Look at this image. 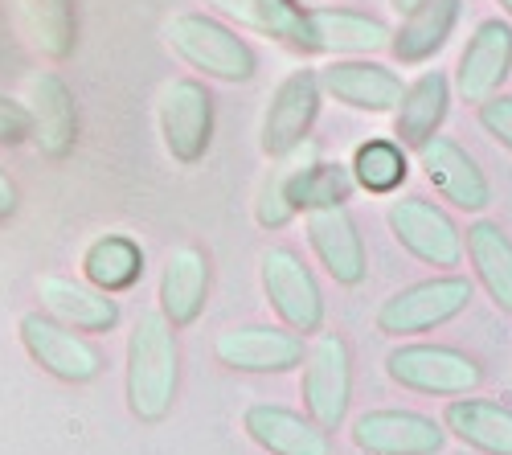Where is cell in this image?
<instances>
[{"label": "cell", "mask_w": 512, "mask_h": 455, "mask_svg": "<svg viewBox=\"0 0 512 455\" xmlns=\"http://www.w3.org/2000/svg\"><path fill=\"white\" fill-rule=\"evenodd\" d=\"M308 415L324 427L336 431L349 415L353 402V353L349 341L336 333H320L316 345L304 357V382H300Z\"/></svg>", "instance_id": "cell-9"}, {"label": "cell", "mask_w": 512, "mask_h": 455, "mask_svg": "<svg viewBox=\"0 0 512 455\" xmlns=\"http://www.w3.org/2000/svg\"><path fill=\"white\" fill-rule=\"evenodd\" d=\"M17 17H21V29L29 33V46L41 58L62 62L74 54L78 46L74 0H17Z\"/></svg>", "instance_id": "cell-27"}, {"label": "cell", "mask_w": 512, "mask_h": 455, "mask_svg": "<svg viewBox=\"0 0 512 455\" xmlns=\"http://www.w3.org/2000/svg\"><path fill=\"white\" fill-rule=\"evenodd\" d=\"M259 279L263 296L275 308V316L295 328V333H320L324 328V292L312 275V267L291 251V246H267L259 255Z\"/></svg>", "instance_id": "cell-6"}, {"label": "cell", "mask_w": 512, "mask_h": 455, "mask_svg": "<svg viewBox=\"0 0 512 455\" xmlns=\"http://www.w3.org/2000/svg\"><path fill=\"white\" fill-rule=\"evenodd\" d=\"M308 29H312V54H332V58H369L390 50L394 29L357 13V9H308Z\"/></svg>", "instance_id": "cell-19"}, {"label": "cell", "mask_w": 512, "mask_h": 455, "mask_svg": "<svg viewBox=\"0 0 512 455\" xmlns=\"http://www.w3.org/2000/svg\"><path fill=\"white\" fill-rule=\"evenodd\" d=\"M37 296H41V308L58 316L62 324L78 328V333H111L123 316L119 300H111V292H103L95 283L66 279V275H41Z\"/></svg>", "instance_id": "cell-20"}, {"label": "cell", "mask_w": 512, "mask_h": 455, "mask_svg": "<svg viewBox=\"0 0 512 455\" xmlns=\"http://www.w3.org/2000/svg\"><path fill=\"white\" fill-rule=\"evenodd\" d=\"M156 123L164 152L177 164H197L213 144V95L197 78H173L160 91Z\"/></svg>", "instance_id": "cell-8"}, {"label": "cell", "mask_w": 512, "mask_h": 455, "mask_svg": "<svg viewBox=\"0 0 512 455\" xmlns=\"http://www.w3.org/2000/svg\"><path fill=\"white\" fill-rule=\"evenodd\" d=\"M320 87L324 95H332L336 103H345L353 111L386 115L402 103L406 82L398 70L381 66L373 58H332L328 66H320Z\"/></svg>", "instance_id": "cell-14"}, {"label": "cell", "mask_w": 512, "mask_h": 455, "mask_svg": "<svg viewBox=\"0 0 512 455\" xmlns=\"http://www.w3.org/2000/svg\"><path fill=\"white\" fill-rule=\"evenodd\" d=\"M164 41L185 66L218 82H250L259 70V54L250 50V41H242L238 29L205 13H177L164 25Z\"/></svg>", "instance_id": "cell-2"}, {"label": "cell", "mask_w": 512, "mask_h": 455, "mask_svg": "<svg viewBox=\"0 0 512 455\" xmlns=\"http://www.w3.org/2000/svg\"><path fill=\"white\" fill-rule=\"evenodd\" d=\"M390 234L402 242V251H410L426 267H459L463 263V230L451 222L447 210H439L426 197H398L386 210Z\"/></svg>", "instance_id": "cell-11"}, {"label": "cell", "mask_w": 512, "mask_h": 455, "mask_svg": "<svg viewBox=\"0 0 512 455\" xmlns=\"http://www.w3.org/2000/svg\"><path fill=\"white\" fill-rule=\"evenodd\" d=\"M353 443L365 455H439L447 427L418 410H365L353 423Z\"/></svg>", "instance_id": "cell-13"}, {"label": "cell", "mask_w": 512, "mask_h": 455, "mask_svg": "<svg viewBox=\"0 0 512 455\" xmlns=\"http://www.w3.org/2000/svg\"><path fill=\"white\" fill-rule=\"evenodd\" d=\"M386 374L394 386L431 398H463L484 382L480 361L451 345H398L386 357Z\"/></svg>", "instance_id": "cell-4"}, {"label": "cell", "mask_w": 512, "mask_h": 455, "mask_svg": "<svg viewBox=\"0 0 512 455\" xmlns=\"http://www.w3.org/2000/svg\"><path fill=\"white\" fill-rule=\"evenodd\" d=\"M353 177L361 189L369 193H394L406 177H410V160H406V144L402 140H386L373 136L353 152Z\"/></svg>", "instance_id": "cell-29"}, {"label": "cell", "mask_w": 512, "mask_h": 455, "mask_svg": "<svg viewBox=\"0 0 512 455\" xmlns=\"http://www.w3.org/2000/svg\"><path fill=\"white\" fill-rule=\"evenodd\" d=\"M480 128H484L500 148L512 152V95L496 91L492 99L480 103Z\"/></svg>", "instance_id": "cell-30"}, {"label": "cell", "mask_w": 512, "mask_h": 455, "mask_svg": "<svg viewBox=\"0 0 512 455\" xmlns=\"http://www.w3.org/2000/svg\"><path fill=\"white\" fill-rule=\"evenodd\" d=\"M463 17V0H422L418 9H410L402 17V25L394 29L390 54L398 66H422L431 62L455 33Z\"/></svg>", "instance_id": "cell-23"}, {"label": "cell", "mask_w": 512, "mask_h": 455, "mask_svg": "<svg viewBox=\"0 0 512 455\" xmlns=\"http://www.w3.org/2000/svg\"><path fill=\"white\" fill-rule=\"evenodd\" d=\"M418 164L426 181H431L443 201H451L455 210H467V214H480L492 205V185L484 177V169L476 164L472 152H463L455 140L447 136H431L422 148H418Z\"/></svg>", "instance_id": "cell-15"}, {"label": "cell", "mask_w": 512, "mask_h": 455, "mask_svg": "<svg viewBox=\"0 0 512 455\" xmlns=\"http://www.w3.org/2000/svg\"><path fill=\"white\" fill-rule=\"evenodd\" d=\"M17 205H21V193H17L13 177L0 169V222H9V218L17 214Z\"/></svg>", "instance_id": "cell-32"}, {"label": "cell", "mask_w": 512, "mask_h": 455, "mask_svg": "<svg viewBox=\"0 0 512 455\" xmlns=\"http://www.w3.org/2000/svg\"><path fill=\"white\" fill-rule=\"evenodd\" d=\"M213 357H218L234 374H291L295 365H304V333H295L287 324H234L213 341Z\"/></svg>", "instance_id": "cell-10"}, {"label": "cell", "mask_w": 512, "mask_h": 455, "mask_svg": "<svg viewBox=\"0 0 512 455\" xmlns=\"http://www.w3.org/2000/svg\"><path fill=\"white\" fill-rule=\"evenodd\" d=\"M25 140H33L29 107L0 91V148H17V144H25Z\"/></svg>", "instance_id": "cell-31"}, {"label": "cell", "mask_w": 512, "mask_h": 455, "mask_svg": "<svg viewBox=\"0 0 512 455\" xmlns=\"http://www.w3.org/2000/svg\"><path fill=\"white\" fill-rule=\"evenodd\" d=\"M447 111H451V78L443 70H422L402 91V103L394 107V140L418 152L431 136H439Z\"/></svg>", "instance_id": "cell-22"}, {"label": "cell", "mask_w": 512, "mask_h": 455, "mask_svg": "<svg viewBox=\"0 0 512 455\" xmlns=\"http://www.w3.org/2000/svg\"><path fill=\"white\" fill-rule=\"evenodd\" d=\"M508 74H512V25L504 17H484L459 54L455 91L463 103L480 107L484 99H492L504 87Z\"/></svg>", "instance_id": "cell-12"}, {"label": "cell", "mask_w": 512, "mask_h": 455, "mask_svg": "<svg viewBox=\"0 0 512 455\" xmlns=\"http://www.w3.org/2000/svg\"><path fill=\"white\" fill-rule=\"evenodd\" d=\"M443 427L463 447H476L484 455H512V406L488 398H451L443 410Z\"/></svg>", "instance_id": "cell-25"}, {"label": "cell", "mask_w": 512, "mask_h": 455, "mask_svg": "<svg viewBox=\"0 0 512 455\" xmlns=\"http://www.w3.org/2000/svg\"><path fill=\"white\" fill-rule=\"evenodd\" d=\"M320 70L300 66V70H287L283 82L271 91L267 111H263V128H259V148L271 160H283L300 148L312 136V123L320 115Z\"/></svg>", "instance_id": "cell-7"}, {"label": "cell", "mask_w": 512, "mask_h": 455, "mask_svg": "<svg viewBox=\"0 0 512 455\" xmlns=\"http://www.w3.org/2000/svg\"><path fill=\"white\" fill-rule=\"evenodd\" d=\"M82 275L103 292H127L144 279V246L127 234H103L82 251Z\"/></svg>", "instance_id": "cell-28"}, {"label": "cell", "mask_w": 512, "mask_h": 455, "mask_svg": "<svg viewBox=\"0 0 512 455\" xmlns=\"http://www.w3.org/2000/svg\"><path fill=\"white\" fill-rule=\"evenodd\" d=\"M463 251L476 267V279L500 312L512 316V238L500 230V222H472L463 230Z\"/></svg>", "instance_id": "cell-26"}, {"label": "cell", "mask_w": 512, "mask_h": 455, "mask_svg": "<svg viewBox=\"0 0 512 455\" xmlns=\"http://www.w3.org/2000/svg\"><path fill=\"white\" fill-rule=\"evenodd\" d=\"M500 5H504V13H508V17H512V0H500Z\"/></svg>", "instance_id": "cell-34"}, {"label": "cell", "mask_w": 512, "mask_h": 455, "mask_svg": "<svg viewBox=\"0 0 512 455\" xmlns=\"http://www.w3.org/2000/svg\"><path fill=\"white\" fill-rule=\"evenodd\" d=\"M29 119H33V144L41 156L62 160L78 144V103L74 91L66 87V78L54 70H41L29 78V95H25Z\"/></svg>", "instance_id": "cell-16"}, {"label": "cell", "mask_w": 512, "mask_h": 455, "mask_svg": "<svg viewBox=\"0 0 512 455\" xmlns=\"http://www.w3.org/2000/svg\"><path fill=\"white\" fill-rule=\"evenodd\" d=\"M308 242L320 259V267L340 283V287H357L369 275V255H365V238L349 214V205H332V210H312L308 214Z\"/></svg>", "instance_id": "cell-17"}, {"label": "cell", "mask_w": 512, "mask_h": 455, "mask_svg": "<svg viewBox=\"0 0 512 455\" xmlns=\"http://www.w3.org/2000/svg\"><path fill=\"white\" fill-rule=\"evenodd\" d=\"M476 287L472 279H463L455 271L435 275V279H418L402 292H394L386 304L377 308V333L386 337H418V333H435V328L451 324L455 316L467 312Z\"/></svg>", "instance_id": "cell-3"}, {"label": "cell", "mask_w": 512, "mask_h": 455, "mask_svg": "<svg viewBox=\"0 0 512 455\" xmlns=\"http://www.w3.org/2000/svg\"><path fill=\"white\" fill-rule=\"evenodd\" d=\"M222 17L238 21L242 29H254L295 54H312V29H308V9L295 0H205Z\"/></svg>", "instance_id": "cell-24"}, {"label": "cell", "mask_w": 512, "mask_h": 455, "mask_svg": "<svg viewBox=\"0 0 512 455\" xmlns=\"http://www.w3.org/2000/svg\"><path fill=\"white\" fill-rule=\"evenodd\" d=\"M390 5H394V9H398V13L406 17L410 9H418V5H422V0H390Z\"/></svg>", "instance_id": "cell-33"}, {"label": "cell", "mask_w": 512, "mask_h": 455, "mask_svg": "<svg viewBox=\"0 0 512 455\" xmlns=\"http://www.w3.org/2000/svg\"><path fill=\"white\" fill-rule=\"evenodd\" d=\"M17 337L25 345V353L33 357V365H41L50 378L70 382V386H87L103 374V353L78 333V328L62 324L58 316L41 312H25L17 320Z\"/></svg>", "instance_id": "cell-5"}, {"label": "cell", "mask_w": 512, "mask_h": 455, "mask_svg": "<svg viewBox=\"0 0 512 455\" xmlns=\"http://www.w3.org/2000/svg\"><path fill=\"white\" fill-rule=\"evenodd\" d=\"M181 390V345L177 328L164 312H140L127 333V365H123V394L127 410L140 423H164L173 415Z\"/></svg>", "instance_id": "cell-1"}, {"label": "cell", "mask_w": 512, "mask_h": 455, "mask_svg": "<svg viewBox=\"0 0 512 455\" xmlns=\"http://www.w3.org/2000/svg\"><path fill=\"white\" fill-rule=\"evenodd\" d=\"M160 312L173 328H189L201 320L209 304V259L197 246H177L160 267V287H156Z\"/></svg>", "instance_id": "cell-21"}, {"label": "cell", "mask_w": 512, "mask_h": 455, "mask_svg": "<svg viewBox=\"0 0 512 455\" xmlns=\"http://www.w3.org/2000/svg\"><path fill=\"white\" fill-rule=\"evenodd\" d=\"M242 431L267 455H332V439L312 415H300V410H287L275 402L246 406Z\"/></svg>", "instance_id": "cell-18"}]
</instances>
